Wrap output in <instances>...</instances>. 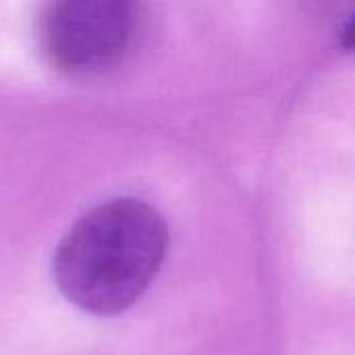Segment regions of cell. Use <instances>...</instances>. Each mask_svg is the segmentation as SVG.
Segmentation results:
<instances>
[{"instance_id": "obj_1", "label": "cell", "mask_w": 355, "mask_h": 355, "mask_svg": "<svg viewBox=\"0 0 355 355\" xmlns=\"http://www.w3.org/2000/svg\"><path fill=\"white\" fill-rule=\"evenodd\" d=\"M166 250L168 229L160 212L141 200L116 198L67 231L54 254V281L77 308L112 316L148 291Z\"/></svg>"}, {"instance_id": "obj_2", "label": "cell", "mask_w": 355, "mask_h": 355, "mask_svg": "<svg viewBox=\"0 0 355 355\" xmlns=\"http://www.w3.org/2000/svg\"><path fill=\"white\" fill-rule=\"evenodd\" d=\"M139 6L123 0H64L44 8L40 44L50 64L69 75L116 67L139 33Z\"/></svg>"}]
</instances>
